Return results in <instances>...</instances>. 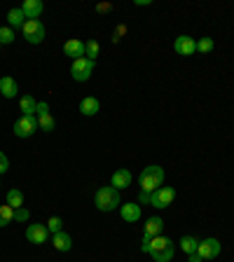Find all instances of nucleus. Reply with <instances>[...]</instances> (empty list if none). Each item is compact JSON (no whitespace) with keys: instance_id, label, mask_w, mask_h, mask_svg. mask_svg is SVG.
Instances as JSON below:
<instances>
[{"instance_id":"obj_30","label":"nucleus","mask_w":234,"mask_h":262,"mask_svg":"<svg viewBox=\"0 0 234 262\" xmlns=\"http://www.w3.org/2000/svg\"><path fill=\"white\" fill-rule=\"evenodd\" d=\"M7 169H10V159L5 157V152H0V176L7 173Z\"/></svg>"},{"instance_id":"obj_12","label":"nucleus","mask_w":234,"mask_h":262,"mask_svg":"<svg viewBox=\"0 0 234 262\" xmlns=\"http://www.w3.org/2000/svg\"><path fill=\"white\" fill-rule=\"evenodd\" d=\"M64 54H66V56H73V61H75V59H82L84 54H87V49H84V42L77 40V38L68 40L64 45Z\"/></svg>"},{"instance_id":"obj_15","label":"nucleus","mask_w":234,"mask_h":262,"mask_svg":"<svg viewBox=\"0 0 234 262\" xmlns=\"http://www.w3.org/2000/svg\"><path fill=\"white\" fill-rule=\"evenodd\" d=\"M120 213H122V220H127V222L140 220V206L136 204V201H131V204H122L120 206Z\"/></svg>"},{"instance_id":"obj_25","label":"nucleus","mask_w":234,"mask_h":262,"mask_svg":"<svg viewBox=\"0 0 234 262\" xmlns=\"http://www.w3.org/2000/svg\"><path fill=\"white\" fill-rule=\"evenodd\" d=\"M61 227H64V220H61L58 216H52L49 220H47V229H49V234H58V232H64Z\"/></svg>"},{"instance_id":"obj_23","label":"nucleus","mask_w":234,"mask_h":262,"mask_svg":"<svg viewBox=\"0 0 234 262\" xmlns=\"http://www.w3.org/2000/svg\"><path fill=\"white\" fill-rule=\"evenodd\" d=\"M38 127H40L42 131H47V134H49V131H54L56 122H54L52 115H40V117H38Z\"/></svg>"},{"instance_id":"obj_16","label":"nucleus","mask_w":234,"mask_h":262,"mask_svg":"<svg viewBox=\"0 0 234 262\" xmlns=\"http://www.w3.org/2000/svg\"><path fill=\"white\" fill-rule=\"evenodd\" d=\"M99 110H101L99 99H94V96H84V99H82V103H80V112H82L84 117L96 115Z\"/></svg>"},{"instance_id":"obj_8","label":"nucleus","mask_w":234,"mask_h":262,"mask_svg":"<svg viewBox=\"0 0 234 262\" xmlns=\"http://www.w3.org/2000/svg\"><path fill=\"white\" fill-rule=\"evenodd\" d=\"M173 52H178L181 56H192L197 52V40L190 35H178L173 40Z\"/></svg>"},{"instance_id":"obj_4","label":"nucleus","mask_w":234,"mask_h":262,"mask_svg":"<svg viewBox=\"0 0 234 262\" xmlns=\"http://www.w3.org/2000/svg\"><path fill=\"white\" fill-rule=\"evenodd\" d=\"M94 66H96V61H92V59H87V56L75 59L73 66H70V75H73L75 82H87L94 73Z\"/></svg>"},{"instance_id":"obj_17","label":"nucleus","mask_w":234,"mask_h":262,"mask_svg":"<svg viewBox=\"0 0 234 262\" xmlns=\"http://www.w3.org/2000/svg\"><path fill=\"white\" fill-rule=\"evenodd\" d=\"M52 241H54V248L61 253H68L73 248V239H70L66 232H58V234H52Z\"/></svg>"},{"instance_id":"obj_3","label":"nucleus","mask_w":234,"mask_h":262,"mask_svg":"<svg viewBox=\"0 0 234 262\" xmlns=\"http://www.w3.org/2000/svg\"><path fill=\"white\" fill-rule=\"evenodd\" d=\"M94 204L96 209L108 213V211H115L117 206H122V199H120V190H115L112 185L108 187H99L96 194H94Z\"/></svg>"},{"instance_id":"obj_13","label":"nucleus","mask_w":234,"mask_h":262,"mask_svg":"<svg viewBox=\"0 0 234 262\" xmlns=\"http://www.w3.org/2000/svg\"><path fill=\"white\" fill-rule=\"evenodd\" d=\"M0 94H3L5 99H14V96L19 94L17 80H14V77H10V75H3V77H0Z\"/></svg>"},{"instance_id":"obj_32","label":"nucleus","mask_w":234,"mask_h":262,"mask_svg":"<svg viewBox=\"0 0 234 262\" xmlns=\"http://www.w3.org/2000/svg\"><path fill=\"white\" fill-rule=\"evenodd\" d=\"M138 204H150V192H140L138 194Z\"/></svg>"},{"instance_id":"obj_5","label":"nucleus","mask_w":234,"mask_h":262,"mask_svg":"<svg viewBox=\"0 0 234 262\" xmlns=\"http://www.w3.org/2000/svg\"><path fill=\"white\" fill-rule=\"evenodd\" d=\"M38 129H40L38 127V117L35 115H23V117H19L17 122H14V129H12V131H14L17 138H31Z\"/></svg>"},{"instance_id":"obj_28","label":"nucleus","mask_w":234,"mask_h":262,"mask_svg":"<svg viewBox=\"0 0 234 262\" xmlns=\"http://www.w3.org/2000/svg\"><path fill=\"white\" fill-rule=\"evenodd\" d=\"M28 218H31V213H28V209H14V220L17 222H28Z\"/></svg>"},{"instance_id":"obj_7","label":"nucleus","mask_w":234,"mask_h":262,"mask_svg":"<svg viewBox=\"0 0 234 262\" xmlns=\"http://www.w3.org/2000/svg\"><path fill=\"white\" fill-rule=\"evenodd\" d=\"M173 199H175L173 187H159V190H155V192L150 194V204L155 206V209H169V206L173 204Z\"/></svg>"},{"instance_id":"obj_34","label":"nucleus","mask_w":234,"mask_h":262,"mask_svg":"<svg viewBox=\"0 0 234 262\" xmlns=\"http://www.w3.org/2000/svg\"><path fill=\"white\" fill-rule=\"evenodd\" d=\"M96 10H99V12H108V10H110V5H99Z\"/></svg>"},{"instance_id":"obj_18","label":"nucleus","mask_w":234,"mask_h":262,"mask_svg":"<svg viewBox=\"0 0 234 262\" xmlns=\"http://www.w3.org/2000/svg\"><path fill=\"white\" fill-rule=\"evenodd\" d=\"M23 19H26V14L21 12V7H14V10L7 12V21H10V28H23Z\"/></svg>"},{"instance_id":"obj_19","label":"nucleus","mask_w":234,"mask_h":262,"mask_svg":"<svg viewBox=\"0 0 234 262\" xmlns=\"http://www.w3.org/2000/svg\"><path fill=\"white\" fill-rule=\"evenodd\" d=\"M178 246H181V251L187 253V255H192V253H197V246H199V239L197 237H190V234H185L181 241H178Z\"/></svg>"},{"instance_id":"obj_11","label":"nucleus","mask_w":234,"mask_h":262,"mask_svg":"<svg viewBox=\"0 0 234 262\" xmlns=\"http://www.w3.org/2000/svg\"><path fill=\"white\" fill-rule=\"evenodd\" d=\"M131 181H134L131 171L129 169H117L115 173H112V178H110V185L115 187V190H124V187L131 185Z\"/></svg>"},{"instance_id":"obj_22","label":"nucleus","mask_w":234,"mask_h":262,"mask_svg":"<svg viewBox=\"0 0 234 262\" xmlns=\"http://www.w3.org/2000/svg\"><path fill=\"white\" fill-rule=\"evenodd\" d=\"M7 204H10L12 209H21V206H23L21 190H10V192H7Z\"/></svg>"},{"instance_id":"obj_21","label":"nucleus","mask_w":234,"mask_h":262,"mask_svg":"<svg viewBox=\"0 0 234 262\" xmlns=\"http://www.w3.org/2000/svg\"><path fill=\"white\" fill-rule=\"evenodd\" d=\"M12 220H14V209H12L10 204H3L0 206V227L10 225Z\"/></svg>"},{"instance_id":"obj_6","label":"nucleus","mask_w":234,"mask_h":262,"mask_svg":"<svg viewBox=\"0 0 234 262\" xmlns=\"http://www.w3.org/2000/svg\"><path fill=\"white\" fill-rule=\"evenodd\" d=\"M23 38L31 42V45H40L45 40V26H42L40 19H26L23 23Z\"/></svg>"},{"instance_id":"obj_29","label":"nucleus","mask_w":234,"mask_h":262,"mask_svg":"<svg viewBox=\"0 0 234 262\" xmlns=\"http://www.w3.org/2000/svg\"><path fill=\"white\" fill-rule=\"evenodd\" d=\"M40 115H49V103L47 101H38V105H35V117Z\"/></svg>"},{"instance_id":"obj_24","label":"nucleus","mask_w":234,"mask_h":262,"mask_svg":"<svg viewBox=\"0 0 234 262\" xmlns=\"http://www.w3.org/2000/svg\"><path fill=\"white\" fill-rule=\"evenodd\" d=\"M84 49H87V54H84V56L92 59V61H96V56H99V52H101V45L96 40H87V42H84Z\"/></svg>"},{"instance_id":"obj_20","label":"nucleus","mask_w":234,"mask_h":262,"mask_svg":"<svg viewBox=\"0 0 234 262\" xmlns=\"http://www.w3.org/2000/svg\"><path fill=\"white\" fill-rule=\"evenodd\" d=\"M19 105H21L23 115H35V105H38V101H35L31 94H23L21 101H19Z\"/></svg>"},{"instance_id":"obj_9","label":"nucleus","mask_w":234,"mask_h":262,"mask_svg":"<svg viewBox=\"0 0 234 262\" xmlns=\"http://www.w3.org/2000/svg\"><path fill=\"white\" fill-rule=\"evenodd\" d=\"M197 253L201 255V260H213V257L220 255V241L218 239H204V241H199L197 246Z\"/></svg>"},{"instance_id":"obj_35","label":"nucleus","mask_w":234,"mask_h":262,"mask_svg":"<svg viewBox=\"0 0 234 262\" xmlns=\"http://www.w3.org/2000/svg\"><path fill=\"white\" fill-rule=\"evenodd\" d=\"M0 47H3V45H0Z\"/></svg>"},{"instance_id":"obj_33","label":"nucleus","mask_w":234,"mask_h":262,"mask_svg":"<svg viewBox=\"0 0 234 262\" xmlns=\"http://www.w3.org/2000/svg\"><path fill=\"white\" fill-rule=\"evenodd\" d=\"M187 262H204L199 253H192V255H187Z\"/></svg>"},{"instance_id":"obj_1","label":"nucleus","mask_w":234,"mask_h":262,"mask_svg":"<svg viewBox=\"0 0 234 262\" xmlns=\"http://www.w3.org/2000/svg\"><path fill=\"white\" fill-rule=\"evenodd\" d=\"M148 255H152V260H155V262H169V260H173V255H175L173 239L164 237V234L155 237V239L150 241V253H148Z\"/></svg>"},{"instance_id":"obj_10","label":"nucleus","mask_w":234,"mask_h":262,"mask_svg":"<svg viewBox=\"0 0 234 262\" xmlns=\"http://www.w3.org/2000/svg\"><path fill=\"white\" fill-rule=\"evenodd\" d=\"M26 239L31 241V244H45L47 239H49V229H47V225H28L26 227Z\"/></svg>"},{"instance_id":"obj_31","label":"nucleus","mask_w":234,"mask_h":262,"mask_svg":"<svg viewBox=\"0 0 234 262\" xmlns=\"http://www.w3.org/2000/svg\"><path fill=\"white\" fill-rule=\"evenodd\" d=\"M124 33H127V26H117V28H115V38H112V40H122V35Z\"/></svg>"},{"instance_id":"obj_27","label":"nucleus","mask_w":234,"mask_h":262,"mask_svg":"<svg viewBox=\"0 0 234 262\" xmlns=\"http://www.w3.org/2000/svg\"><path fill=\"white\" fill-rule=\"evenodd\" d=\"M216 47V42L211 40V38H201V40H197V52H204V54H209L211 49Z\"/></svg>"},{"instance_id":"obj_14","label":"nucleus","mask_w":234,"mask_h":262,"mask_svg":"<svg viewBox=\"0 0 234 262\" xmlns=\"http://www.w3.org/2000/svg\"><path fill=\"white\" fill-rule=\"evenodd\" d=\"M42 3L40 0H23V5H21V12L26 14V19H40L42 17Z\"/></svg>"},{"instance_id":"obj_26","label":"nucleus","mask_w":234,"mask_h":262,"mask_svg":"<svg viewBox=\"0 0 234 262\" xmlns=\"http://www.w3.org/2000/svg\"><path fill=\"white\" fill-rule=\"evenodd\" d=\"M14 42V31L10 26H3L0 28V45H12Z\"/></svg>"},{"instance_id":"obj_2","label":"nucleus","mask_w":234,"mask_h":262,"mask_svg":"<svg viewBox=\"0 0 234 262\" xmlns=\"http://www.w3.org/2000/svg\"><path fill=\"white\" fill-rule=\"evenodd\" d=\"M164 183V169L162 166H157V164H150V166H145V169L140 171L138 176V185H140V192H155V190H159Z\"/></svg>"}]
</instances>
